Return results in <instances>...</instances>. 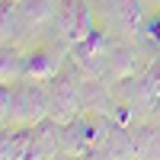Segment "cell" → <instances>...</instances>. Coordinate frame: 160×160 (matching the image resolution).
I'll return each instance as SVG.
<instances>
[{
    "label": "cell",
    "mask_w": 160,
    "mask_h": 160,
    "mask_svg": "<svg viewBox=\"0 0 160 160\" xmlns=\"http://www.w3.org/2000/svg\"><path fill=\"white\" fill-rule=\"evenodd\" d=\"M51 115V93L48 87H42L38 80H19L13 83V112L7 125H26L35 128L38 122H45Z\"/></svg>",
    "instance_id": "6da1fadb"
},
{
    "label": "cell",
    "mask_w": 160,
    "mask_h": 160,
    "mask_svg": "<svg viewBox=\"0 0 160 160\" xmlns=\"http://www.w3.org/2000/svg\"><path fill=\"white\" fill-rule=\"evenodd\" d=\"M80 87H83V77L80 68L71 61L68 68H61L58 77L48 80V93H51V118L61 125H71L74 118L83 112V102H80Z\"/></svg>",
    "instance_id": "7a4b0ae2"
},
{
    "label": "cell",
    "mask_w": 160,
    "mask_h": 160,
    "mask_svg": "<svg viewBox=\"0 0 160 160\" xmlns=\"http://www.w3.org/2000/svg\"><path fill=\"white\" fill-rule=\"evenodd\" d=\"M55 26H58V32H61V38H64L68 48L80 45L93 29H96L90 0H58V7H55Z\"/></svg>",
    "instance_id": "3957f363"
},
{
    "label": "cell",
    "mask_w": 160,
    "mask_h": 160,
    "mask_svg": "<svg viewBox=\"0 0 160 160\" xmlns=\"http://www.w3.org/2000/svg\"><path fill=\"white\" fill-rule=\"evenodd\" d=\"M112 48H115V45L109 42V35L96 26V29H93L80 45L71 48V61L83 71V77H106V68H109V58H112Z\"/></svg>",
    "instance_id": "277c9868"
},
{
    "label": "cell",
    "mask_w": 160,
    "mask_h": 160,
    "mask_svg": "<svg viewBox=\"0 0 160 160\" xmlns=\"http://www.w3.org/2000/svg\"><path fill=\"white\" fill-rule=\"evenodd\" d=\"M64 68L61 64V55L55 48H32L29 55H26V80H38V83H48L51 77H58V71Z\"/></svg>",
    "instance_id": "5b68a950"
},
{
    "label": "cell",
    "mask_w": 160,
    "mask_h": 160,
    "mask_svg": "<svg viewBox=\"0 0 160 160\" xmlns=\"http://www.w3.org/2000/svg\"><path fill=\"white\" fill-rule=\"evenodd\" d=\"M0 160H22L29 144L35 138V128H26V125H3L0 131Z\"/></svg>",
    "instance_id": "8992f818"
},
{
    "label": "cell",
    "mask_w": 160,
    "mask_h": 160,
    "mask_svg": "<svg viewBox=\"0 0 160 160\" xmlns=\"http://www.w3.org/2000/svg\"><path fill=\"white\" fill-rule=\"evenodd\" d=\"M138 68H141V51L135 45H115L102 80H131Z\"/></svg>",
    "instance_id": "52a82bcc"
},
{
    "label": "cell",
    "mask_w": 160,
    "mask_h": 160,
    "mask_svg": "<svg viewBox=\"0 0 160 160\" xmlns=\"http://www.w3.org/2000/svg\"><path fill=\"white\" fill-rule=\"evenodd\" d=\"M80 102H83V112H109L112 115V99H109V90H106L102 77H83Z\"/></svg>",
    "instance_id": "ba28073f"
},
{
    "label": "cell",
    "mask_w": 160,
    "mask_h": 160,
    "mask_svg": "<svg viewBox=\"0 0 160 160\" xmlns=\"http://www.w3.org/2000/svg\"><path fill=\"white\" fill-rule=\"evenodd\" d=\"M26 77V55L16 45H3L0 51V83H19Z\"/></svg>",
    "instance_id": "9c48e42d"
},
{
    "label": "cell",
    "mask_w": 160,
    "mask_h": 160,
    "mask_svg": "<svg viewBox=\"0 0 160 160\" xmlns=\"http://www.w3.org/2000/svg\"><path fill=\"white\" fill-rule=\"evenodd\" d=\"M106 154L109 160H138V151H135V135H131L128 128L115 125L109 141H106Z\"/></svg>",
    "instance_id": "30bf717a"
},
{
    "label": "cell",
    "mask_w": 160,
    "mask_h": 160,
    "mask_svg": "<svg viewBox=\"0 0 160 160\" xmlns=\"http://www.w3.org/2000/svg\"><path fill=\"white\" fill-rule=\"evenodd\" d=\"M131 135H135L138 160H160V128L157 125H138Z\"/></svg>",
    "instance_id": "8fae6325"
},
{
    "label": "cell",
    "mask_w": 160,
    "mask_h": 160,
    "mask_svg": "<svg viewBox=\"0 0 160 160\" xmlns=\"http://www.w3.org/2000/svg\"><path fill=\"white\" fill-rule=\"evenodd\" d=\"M22 29H26V26L19 19V3L0 0V38H3V45H13Z\"/></svg>",
    "instance_id": "7c38bea8"
},
{
    "label": "cell",
    "mask_w": 160,
    "mask_h": 160,
    "mask_svg": "<svg viewBox=\"0 0 160 160\" xmlns=\"http://www.w3.org/2000/svg\"><path fill=\"white\" fill-rule=\"evenodd\" d=\"M55 0H22L19 3V19H22V26L26 29H35V26H42L45 19H51L55 16Z\"/></svg>",
    "instance_id": "4fadbf2b"
},
{
    "label": "cell",
    "mask_w": 160,
    "mask_h": 160,
    "mask_svg": "<svg viewBox=\"0 0 160 160\" xmlns=\"http://www.w3.org/2000/svg\"><path fill=\"white\" fill-rule=\"evenodd\" d=\"M115 13H118V22H122V29L138 35L144 29V16H141V0H115Z\"/></svg>",
    "instance_id": "5bb4252c"
},
{
    "label": "cell",
    "mask_w": 160,
    "mask_h": 160,
    "mask_svg": "<svg viewBox=\"0 0 160 160\" xmlns=\"http://www.w3.org/2000/svg\"><path fill=\"white\" fill-rule=\"evenodd\" d=\"M141 96L151 99V102H160V51L148 61V68H144V77H141Z\"/></svg>",
    "instance_id": "9a60e30c"
},
{
    "label": "cell",
    "mask_w": 160,
    "mask_h": 160,
    "mask_svg": "<svg viewBox=\"0 0 160 160\" xmlns=\"http://www.w3.org/2000/svg\"><path fill=\"white\" fill-rule=\"evenodd\" d=\"M141 32H144V42H148L154 51H160V10L144 19V29Z\"/></svg>",
    "instance_id": "2e32d148"
},
{
    "label": "cell",
    "mask_w": 160,
    "mask_h": 160,
    "mask_svg": "<svg viewBox=\"0 0 160 160\" xmlns=\"http://www.w3.org/2000/svg\"><path fill=\"white\" fill-rule=\"evenodd\" d=\"M112 122L122 125V128H128V122H131V106H125V102L112 106Z\"/></svg>",
    "instance_id": "e0dca14e"
},
{
    "label": "cell",
    "mask_w": 160,
    "mask_h": 160,
    "mask_svg": "<svg viewBox=\"0 0 160 160\" xmlns=\"http://www.w3.org/2000/svg\"><path fill=\"white\" fill-rule=\"evenodd\" d=\"M13 3H22V0H13Z\"/></svg>",
    "instance_id": "ac0fdd59"
}]
</instances>
